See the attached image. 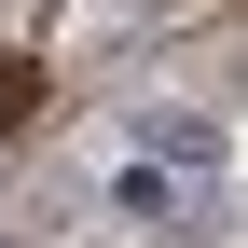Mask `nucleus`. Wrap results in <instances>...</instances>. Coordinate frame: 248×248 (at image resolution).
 Listing matches in <instances>:
<instances>
[{
    "mask_svg": "<svg viewBox=\"0 0 248 248\" xmlns=\"http://www.w3.org/2000/svg\"><path fill=\"white\" fill-rule=\"evenodd\" d=\"M138 138H152V166H207L221 124H207V110H138Z\"/></svg>",
    "mask_w": 248,
    "mask_h": 248,
    "instance_id": "1",
    "label": "nucleus"
},
{
    "mask_svg": "<svg viewBox=\"0 0 248 248\" xmlns=\"http://www.w3.org/2000/svg\"><path fill=\"white\" fill-rule=\"evenodd\" d=\"M42 97H55V83H42V55H28V42H0V138H14V124H42Z\"/></svg>",
    "mask_w": 248,
    "mask_h": 248,
    "instance_id": "2",
    "label": "nucleus"
},
{
    "mask_svg": "<svg viewBox=\"0 0 248 248\" xmlns=\"http://www.w3.org/2000/svg\"><path fill=\"white\" fill-rule=\"evenodd\" d=\"M0 248H14V234H0Z\"/></svg>",
    "mask_w": 248,
    "mask_h": 248,
    "instance_id": "3",
    "label": "nucleus"
}]
</instances>
